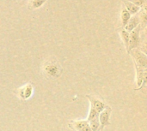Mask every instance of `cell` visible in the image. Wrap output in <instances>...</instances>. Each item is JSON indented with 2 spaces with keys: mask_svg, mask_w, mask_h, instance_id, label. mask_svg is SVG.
<instances>
[{
  "mask_svg": "<svg viewBox=\"0 0 147 131\" xmlns=\"http://www.w3.org/2000/svg\"><path fill=\"white\" fill-rule=\"evenodd\" d=\"M131 16H132V15L123 6L122 9H121V27H124V26L127 23V21H129Z\"/></svg>",
  "mask_w": 147,
  "mask_h": 131,
  "instance_id": "10",
  "label": "cell"
},
{
  "mask_svg": "<svg viewBox=\"0 0 147 131\" xmlns=\"http://www.w3.org/2000/svg\"><path fill=\"white\" fill-rule=\"evenodd\" d=\"M111 112H112V109L107 106V107L99 113L98 119H99V124H100V131H103L105 127L110 124L109 119H110Z\"/></svg>",
  "mask_w": 147,
  "mask_h": 131,
  "instance_id": "4",
  "label": "cell"
},
{
  "mask_svg": "<svg viewBox=\"0 0 147 131\" xmlns=\"http://www.w3.org/2000/svg\"><path fill=\"white\" fill-rule=\"evenodd\" d=\"M63 69L59 63L55 59H50L47 61L43 65V72L47 78L56 79L62 74Z\"/></svg>",
  "mask_w": 147,
  "mask_h": 131,
  "instance_id": "1",
  "label": "cell"
},
{
  "mask_svg": "<svg viewBox=\"0 0 147 131\" xmlns=\"http://www.w3.org/2000/svg\"><path fill=\"white\" fill-rule=\"evenodd\" d=\"M16 94L17 96L22 100H28L32 95H33V93H34V87L31 83H28L26 85H24L23 87L18 88L16 90Z\"/></svg>",
  "mask_w": 147,
  "mask_h": 131,
  "instance_id": "5",
  "label": "cell"
},
{
  "mask_svg": "<svg viewBox=\"0 0 147 131\" xmlns=\"http://www.w3.org/2000/svg\"><path fill=\"white\" fill-rule=\"evenodd\" d=\"M128 1L132 2L133 3L136 4L137 6H139L140 8L145 4V2H146V0H128Z\"/></svg>",
  "mask_w": 147,
  "mask_h": 131,
  "instance_id": "15",
  "label": "cell"
},
{
  "mask_svg": "<svg viewBox=\"0 0 147 131\" xmlns=\"http://www.w3.org/2000/svg\"><path fill=\"white\" fill-rule=\"evenodd\" d=\"M90 129L92 131H100V124H99V119L98 118H95L90 121H88Z\"/></svg>",
  "mask_w": 147,
  "mask_h": 131,
  "instance_id": "13",
  "label": "cell"
},
{
  "mask_svg": "<svg viewBox=\"0 0 147 131\" xmlns=\"http://www.w3.org/2000/svg\"><path fill=\"white\" fill-rule=\"evenodd\" d=\"M120 35L121 37V39L125 45V47H126V50L127 51V48H128V42H129V33L125 30L124 28H121V31H120Z\"/></svg>",
  "mask_w": 147,
  "mask_h": 131,
  "instance_id": "12",
  "label": "cell"
},
{
  "mask_svg": "<svg viewBox=\"0 0 147 131\" xmlns=\"http://www.w3.org/2000/svg\"><path fill=\"white\" fill-rule=\"evenodd\" d=\"M98 116H99V113L94 109V108H92V107H90V112H89V115H88V118H87V121H90V120H91V119H93V118H98Z\"/></svg>",
  "mask_w": 147,
  "mask_h": 131,
  "instance_id": "14",
  "label": "cell"
},
{
  "mask_svg": "<svg viewBox=\"0 0 147 131\" xmlns=\"http://www.w3.org/2000/svg\"><path fill=\"white\" fill-rule=\"evenodd\" d=\"M134 15V16H131L130 17V19L127 21V23L124 26V27H122L125 30H127L128 33H130L131 31H133L134 29H135L141 23V21H140V16H138L136 15Z\"/></svg>",
  "mask_w": 147,
  "mask_h": 131,
  "instance_id": "8",
  "label": "cell"
},
{
  "mask_svg": "<svg viewBox=\"0 0 147 131\" xmlns=\"http://www.w3.org/2000/svg\"><path fill=\"white\" fill-rule=\"evenodd\" d=\"M86 97L88 98L90 103V107L94 108L98 113H100L102 110H104L107 107V105L100 99H97L92 95H86Z\"/></svg>",
  "mask_w": 147,
  "mask_h": 131,
  "instance_id": "7",
  "label": "cell"
},
{
  "mask_svg": "<svg viewBox=\"0 0 147 131\" xmlns=\"http://www.w3.org/2000/svg\"><path fill=\"white\" fill-rule=\"evenodd\" d=\"M141 30V27L138 26L135 29L131 31L129 33V42H128V48H127V53L130 52L133 49H136L140 45V33Z\"/></svg>",
  "mask_w": 147,
  "mask_h": 131,
  "instance_id": "2",
  "label": "cell"
},
{
  "mask_svg": "<svg viewBox=\"0 0 147 131\" xmlns=\"http://www.w3.org/2000/svg\"><path fill=\"white\" fill-rule=\"evenodd\" d=\"M69 127L76 131H92L87 120H73L69 123Z\"/></svg>",
  "mask_w": 147,
  "mask_h": 131,
  "instance_id": "6",
  "label": "cell"
},
{
  "mask_svg": "<svg viewBox=\"0 0 147 131\" xmlns=\"http://www.w3.org/2000/svg\"><path fill=\"white\" fill-rule=\"evenodd\" d=\"M128 54L132 55L135 65H138V66H140V67H141L143 69H147L146 54H145L141 51L138 50L137 48L133 49L132 51H130V52Z\"/></svg>",
  "mask_w": 147,
  "mask_h": 131,
  "instance_id": "3",
  "label": "cell"
},
{
  "mask_svg": "<svg viewBox=\"0 0 147 131\" xmlns=\"http://www.w3.org/2000/svg\"><path fill=\"white\" fill-rule=\"evenodd\" d=\"M47 0H29L28 2V8L29 9H36L40 8Z\"/></svg>",
  "mask_w": 147,
  "mask_h": 131,
  "instance_id": "11",
  "label": "cell"
},
{
  "mask_svg": "<svg viewBox=\"0 0 147 131\" xmlns=\"http://www.w3.org/2000/svg\"><path fill=\"white\" fill-rule=\"evenodd\" d=\"M121 2L123 3V6L128 10V12L131 15H136L138 12L140 11V7L137 6L136 4L133 3L132 2L128 1V0H121Z\"/></svg>",
  "mask_w": 147,
  "mask_h": 131,
  "instance_id": "9",
  "label": "cell"
}]
</instances>
